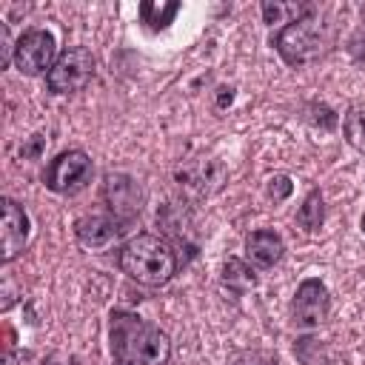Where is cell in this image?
Returning <instances> with one entry per match:
<instances>
[{
  "instance_id": "obj_1",
  "label": "cell",
  "mask_w": 365,
  "mask_h": 365,
  "mask_svg": "<svg viewBox=\"0 0 365 365\" xmlns=\"http://www.w3.org/2000/svg\"><path fill=\"white\" fill-rule=\"evenodd\" d=\"M108 339L114 365H165L171 356L168 334L131 311H111Z\"/></svg>"
},
{
  "instance_id": "obj_2",
  "label": "cell",
  "mask_w": 365,
  "mask_h": 365,
  "mask_svg": "<svg viewBox=\"0 0 365 365\" xmlns=\"http://www.w3.org/2000/svg\"><path fill=\"white\" fill-rule=\"evenodd\" d=\"M334 43H336V23L328 14H322L319 9L288 23L274 37V48L288 66L314 63V60L325 57L334 48Z\"/></svg>"
},
{
  "instance_id": "obj_3",
  "label": "cell",
  "mask_w": 365,
  "mask_h": 365,
  "mask_svg": "<svg viewBox=\"0 0 365 365\" xmlns=\"http://www.w3.org/2000/svg\"><path fill=\"white\" fill-rule=\"evenodd\" d=\"M117 265L134 282L148 285V288H160L177 274V254L160 237L137 234V237H131L128 242L120 245Z\"/></svg>"
},
{
  "instance_id": "obj_4",
  "label": "cell",
  "mask_w": 365,
  "mask_h": 365,
  "mask_svg": "<svg viewBox=\"0 0 365 365\" xmlns=\"http://www.w3.org/2000/svg\"><path fill=\"white\" fill-rule=\"evenodd\" d=\"M94 74V57L86 46H66L51 71L46 74V86L51 94H71V91H80Z\"/></svg>"
},
{
  "instance_id": "obj_5",
  "label": "cell",
  "mask_w": 365,
  "mask_h": 365,
  "mask_svg": "<svg viewBox=\"0 0 365 365\" xmlns=\"http://www.w3.org/2000/svg\"><path fill=\"white\" fill-rule=\"evenodd\" d=\"M91 177V160L86 151L80 148H68L63 154H57L46 171H43V185L54 194H74L80 191Z\"/></svg>"
},
{
  "instance_id": "obj_6",
  "label": "cell",
  "mask_w": 365,
  "mask_h": 365,
  "mask_svg": "<svg viewBox=\"0 0 365 365\" xmlns=\"http://www.w3.org/2000/svg\"><path fill=\"white\" fill-rule=\"evenodd\" d=\"M54 60H57V43H54V34L46 29H29L14 43V66L26 77L48 74Z\"/></svg>"
},
{
  "instance_id": "obj_7",
  "label": "cell",
  "mask_w": 365,
  "mask_h": 365,
  "mask_svg": "<svg viewBox=\"0 0 365 365\" xmlns=\"http://www.w3.org/2000/svg\"><path fill=\"white\" fill-rule=\"evenodd\" d=\"M328 308H331L328 288H325L317 277L302 279L299 288H297V294H294V302H291L294 322H297L299 328H317V325L325 322Z\"/></svg>"
},
{
  "instance_id": "obj_8",
  "label": "cell",
  "mask_w": 365,
  "mask_h": 365,
  "mask_svg": "<svg viewBox=\"0 0 365 365\" xmlns=\"http://www.w3.org/2000/svg\"><path fill=\"white\" fill-rule=\"evenodd\" d=\"M103 200L108 202L111 217H117L125 225L131 217H137L143 194L137 188V180H131L128 174H108L103 182Z\"/></svg>"
},
{
  "instance_id": "obj_9",
  "label": "cell",
  "mask_w": 365,
  "mask_h": 365,
  "mask_svg": "<svg viewBox=\"0 0 365 365\" xmlns=\"http://www.w3.org/2000/svg\"><path fill=\"white\" fill-rule=\"evenodd\" d=\"M3 208V228H0V259L11 262L29 242V214L23 211V205H17L14 200L3 197L0 202Z\"/></svg>"
},
{
  "instance_id": "obj_10",
  "label": "cell",
  "mask_w": 365,
  "mask_h": 365,
  "mask_svg": "<svg viewBox=\"0 0 365 365\" xmlns=\"http://www.w3.org/2000/svg\"><path fill=\"white\" fill-rule=\"evenodd\" d=\"M282 254H285V242L271 228H259L245 237V257L257 268H274L282 259Z\"/></svg>"
},
{
  "instance_id": "obj_11",
  "label": "cell",
  "mask_w": 365,
  "mask_h": 365,
  "mask_svg": "<svg viewBox=\"0 0 365 365\" xmlns=\"http://www.w3.org/2000/svg\"><path fill=\"white\" fill-rule=\"evenodd\" d=\"M123 231V222L111 214H86L74 222V234L83 245L88 248H97V245H106L108 240H114V234Z\"/></svg>"
},
{
  "instance_id": "obj_12",
  "label": "cell",
  "mask_w": 365,
  "mask_h": 365,
  "mask_svg": "<svg viewBox=\"0 0 365 365\" xmlns=\"http://www.w3.org/2000/svg\"><path fill=\"white\" fill-rule=\"evenodd\" d=\"M211 168H217V163H194V165L180 168V171H177V180H180V185H185V188H191L197 197H202V194H211V188H208L205 182L220 185V177H211V174H208Z\"/></svg>"
},
{
  "instance_id": "obj_13",
  "label": "cell",
  "mask_w": 365,
  "mask_h": 365,
  "mask_svg": "<svg viewBox=\"0 0 365 365\" xmlns=\"http://www.w3.org/2000/svg\"><path fill=\"white\" fill-rule=\"evenodd\" d=\"M294 354L302 365H334V356H331L328 345L317 336H299L294 342Z\"/></svg>"
},
{
  "instance_id": "obj_14",
  "label": "cell",
  "mask_w": 365,
  "mask_h": 365,
  "mask_svg": "<svg viewBox=\"0 0 365 365\" xmlns=\"http://www.w3.org/2000/svg\"><path fill=\"white\" fill-rule=\"evenodd\" d=\"M342 134H345L351 148L365 154V103H356L348 108V114L342 120Z\"/></svg>"
},
{
  "instance_id": "obj_15",
  "label": "cell",
  "mask_w": 365,
  "mask_h": 365,
  "mask_svg": "<svg viewBox=\"0 0 365 365\" xmlns=\"http://www.w3.org/2000/svg\"><path fill=\"white\" fill-rule=\"evenodd\" d=\"M297 222H299L305 231H319V228H322V222H325V200H322V194H319L317 188H314V191L305 197V202L299 205Z\"/></svg>"
},
{
  "instance_id": "obj_16",
  "label": "cell",
  "mask_w": 365,
  "mask_h": 365,
  "mask_svg": "<svg viewBox=\"0 0 365 365\" xmlns=\"http://www.w3.org/2000/svg\"><path fill=\"white\" fill-rule=\"evenodd\" d=\"M177 11H180V3H151V0H145L143 6H140V17H143V23H148V29H154V31H160V29H165L174 17H177Z\"/></svg>"
},
{
  "instance_id": "obj_17",
  "label": "cell",
  "mask_w": 365,
  "mask_h": 365,
  "mask_svg": "<svg viewBox=\"0 0 365 365\" xmlns=\"http://www.w3.org/2000/svg\"><path fill=\"white\" fill-rule=\"evenodd\" d=\"M222 282H225L228 288H234V291H248V288L257 285V277H254V271H251L242 259L231 257V259L222 265Z\"/></svg>"
},
{
  "instance_id": "obj_18",
  "label": "cell",
  "mask_w": 365,
  "mask_h": 365,
  "mask_svg": "<svg viewBox=\"0 0 365 365\" xmlns=\"http://www.w3.org/2000/svg\"><path fill=\"white\" fill-rule=\"evenodd\" d=\"M228 365H277V356L268 354V351L251 348V351H237V354H231Z\"/></svg>"
},
{
  "instance_id": "obj_19",
  "label": "cell",
  "mask_w": 365,
  "mask_h": 365,
  "mask_svg": "<svg viewBox=\"0 0 365 365\" xmlns=\"http://www.w3.org/2000/svg\"><path fill=\"white\" fill-rule=\"evenodd\" d=\"M14 63V46H11V31L9 23H0V68Z\"/></svg>"
},
{
  "instance_id": "obj_20",
  "label": "cell",
  "mask_w": 365,
  "mask_h": 365,
  "mask_svg": "<svg viewBox=\"0 0 365 365\" xmlns=\"http://www.w3.org/2000/svg\"><path fill=\"white\" fill-rule=\"evenodd\" d=\"M291 188H294V185H291V180H288L285 174H277V177L268 180V197H271V200H285V197L291 194Z\"/></svg>"
},
{
  "instance_id": "obj_21",
  "label": "cell",
  "mask_w": 365,
  "mask_h": 365,
  "mask_svg": "<svg viewBox=\"0 0 365 365\" xmlns=\"http://www.w3.org/2000/svg\"><path fill=\"white\" fill-rule=\"evenodd\" d=\"M348 51L356 63H365V26L354 31V37L348 40Z\"/></svg>"
},
{
  "instance_id": "obj_22",
  "label": "cell",
  "mask_w": 365,
  "mask_h": 365,
  "mask_svg": "<svg viewBox=\"0 0 365 365\" xmlns=\"http://www.w3.org/2000/svg\"><path fill=\"white\" fill-rule=\"evenodd\" d=\"M40 148H43V137L37 134V137L23 148V157H37V154H40Z\"/></svg>"
},
{
  "instance_id": "obj_23",
  "label": "cell",
  "mask_w": 365,
  "mask_h": 365,
  "mask_svg": "<svg viewBox=\"0 0 365 365\" xmlns=\"http://www.w3.org/2000/svg\"><path fill=\"white\" fill-rule=\"evenodd\" d=\"M231 100H234V91H231V88H220V94H217V103H220V108H225Z\"/></svg>"
},
{
  "instance_id": "obj_24",
  "label": "cell",
  "mask_w": 365,
  "mask_h": 365,
  "mask_svg": "<svg viewBox=\"0 0 365 365\" xmlns=\"http://www.w3.org/2000/svg\"><path fill=\"white\" fill-rule=\"evenodd\" d=\"M3 365H17V354H14V351H6V359H3Z\"/></svg>"
},
{
  "instance_id": "obj_25",
  "label": "cell",
  "mask_w": 365,
  "mask_h": 365,
  "mask_svg": "<svg viewBox=\"0 0 365 365\" xmlns=\"http://www.w3.org/2000/svg\"><path fill=\"white\" fill-rule=\"evenodd\" d=\"M362 231H365V214H362Z\"/></svg>"
}]
</instances>
